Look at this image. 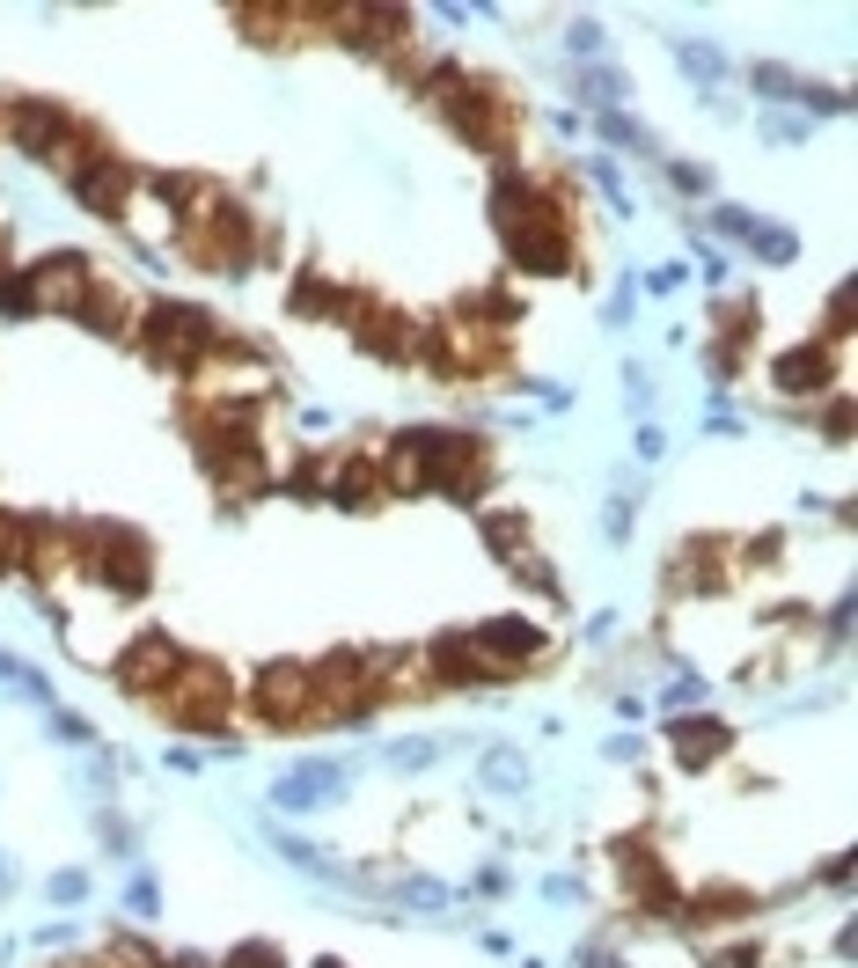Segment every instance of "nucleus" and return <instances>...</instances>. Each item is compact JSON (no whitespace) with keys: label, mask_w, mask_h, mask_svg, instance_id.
<instances>
[{"label":"nucleus","mask_w":858,"mask_h":968,"mask_svg":"<svg viewBox=\"0 0 858 968\" xmlns=\"http://www.w3.org/2000/svg\"><path fill=\"white\" fill-rule=\"evenodd\" d=\"M140 323H147V352H155L162 368H184V374H198L213 352H221V338H228L206 309H192V301H155Z\"/></svg>","instance_id":"1"},{"label":"nucleus","mask_w":858,"mask_h":968,"mask_svg":"<svg viewBox=\"0 0 858 968\" xmlns=\"http://www.w3.org/2000/svg\"><path fill=\"white\" fill-rule=\"evenodd\" d=\"M470 646L485 653V661H499L507 675H521L528 661H544V646H550V638L536 632L528 616H491V624H477V632H470Z\"/></svg>","instance_id":"2"},{"label":"nucleus","mask_w":858,"mask_h":968,"mask_svg":"<svg viewBox=\"0 0 858 968\" xmlns=\"http://www.w3.org/2000/svg\"><path fill=\"white\" fill-rule=\"evenodd\" d=\"M712 221H719V235H734V243H741V250H755L763 264H792V257H800V235H792V228H778V221H763V213L719 206Z\"/></svg>","instance_id":"3"},{"label":"nucleus","mask_w":858,"mask_h":968,"mask_svg":"<svg viewBox=\"0 0 858 968\" xmlns=\"http://www.w3.org/2000/svg\"><path fill=\"white\" fill-rule=\"evenodd\" d=\"M331 792H345V763L315 756V763H301V771H286L280 785H272V808H286V814H309V808H323Z\"/></svg>","instance_id":"4"},{"label":"nucleus","mask_w":858,"mask_h":968,"mask_svg":"<svg viewBox=\"0 0 858 968\" xmlns=\"http://www.w3.org/2000/svg\"><path fill=\"white\" fill-rule=\"evenodd\" d=\"M250 697H257V720H272V726L309 720V668H264Z\"/></svg>","instance_id":"5"},{"label":"nucleus","mask_w":858,"mask_h":968,"mask_svg":"<svg viewBox=\"0 0 858 968\" xmlns=\"http://www.w3.org/2000/svg\"><path fill=\"white\" fill-rule=\"evenodd\" d=\"M667 749H675V763L704 771V763H719L727 749H734V726L727 720H675L667 726Z\"/></svg>","instance_id":"6"},{"label":"nucleus","mask_w":858,"mask_h":968,"mask_svg":"<svg viewBox=\"0 0 858 968\" xmlns=\"http://www.w3.org/2000/svg\"><path fill=\"white\" fill-rule=\"evenodd\" d=\"M771 382L786 389V397H822L829 382H837V360H829L822 345H800V352H786L771 368Z\"/></svg>","instance_id":"7"},{"label":"nucleus","mask_w":858,"mask_h":968,"mask_svg":"<svg viewBox=\"0 0 858 968\" xmlns=\"http://www.w3.org/2000/svg\"><path fill=\"white\" fill-rule=\"evenodd\" d=\"M528 785V763L514 756V749H491L485 756V792H499V800H514V792Z\"/></svg>","instance_id":"8"},{"label":"nucleus","mask_w":858,"mask_h":968,"mask_svg":"<svg viewBox=\"0 0 858 968\" xmlns=\"http://www.w3.org/2000/svg\"><path fill=\"white\" fill-rule=\"evenodd\" d=\"M602 133H610V140L624 147V155H661V140H653V133H646L638 118H624V110H602Z\"/></svg>","instance_id":"9"},{"label":"nucleus","mask_w":858,"mask_h":968,"mask_svg":"<svg viewBox=\"0 0 858 968\" xmlns=\"http://www.w3.org/2000/svg\"><path fill=\"white\" fill-rule=\"evenodd\" d=\"M389 763H397V771H426V763H440V741H397Z\"/></svg>","instance_id":"10"},{"label":"nucleus","mask_w":858,"mask_h":968,"mask_svg":"<svg viewBox=\"0 0 858 968\" xmlns=\"http://www.w3.org/2000/svg\"><path fill=\"white\" fill-rule=\"evenodd\" d=\"M675 59H683L698 81H719V52H712V45H675Z\"/></svg>","instance_id":"11"},{"label":"nucleus","mask_w":858,"mask_h":968,"mask_svg":"<svg viewBox=\"0 0 858 968\" xmlns=\"http://www.w3.org/2000/svg\"><path fill=\"white\" fill-rule=\"evenodd\" d=\"M228 961H235V968H286V961H280V947H272V939H250V947H235Z\"/></svg>","instance_id":"12"},{"label":"nucleus","mask_w":858,"mask_h":968,"mask_svg":"<svg viewBox=\"0 0 858 968\" xmlns=\"http://www.w3.org/2000/svg\"><path fill=\"white\" fill-rule=\"evenodd\" d=\"M667 176H675V192H712V169H704V162H667Z\"/></svg>","instance_id":"13"},{"label":"nucleus","mask_w":858,"mask_h":968,"mask_svg":"<svg viewBox=\"0 0 858 968\" xmlns=\"http://www.w3.org/2000/svg\"><path fill=\"white\" fill-rule=\"evenodd\" d=\"M45 888H52V902H81L88 896V873H52Z\"/></svg>","instance_id":"14"},{"label":"nucleus","mask_w":858,"mask_h":968,"mask_svg":"<svg viewBox=\"0 0 858 968\" xmlns=\"http://www.w3.org/2000/svg\"><path fill=\"white\" fill-rule=\"evenodd\" d=\"M125 902H133V910H140V917H155V873H133V896H125Z\"/></svg>","instance_id":"15"},{"label":"nucleus","mask_w":858,"mask_h":968,"mask_svg":"<svg viewBox=\"0 0 858 968\" xmlns=\"http://www.w3.org/2000/svg\"><path fill=\"white\" fill-rule=\"evenodd\" d=\"M683 704H704V683L690 675V683H667V712H683Z\"/></svg>","instance_id":"16"},{"label":"nucleus","mask_w":858,"mask_h":968,"mask_svg":"<svg viewBox=\"0 0 858 968\" xmlns=\"http://www.w3.org/2000/svg\"><path fill=\"white\" fill-rule=\"evenodd\" d=\"M573 52H602V30H595V22H573Z\"/></svg>","instance_id":"17"},{"label":"nucleus","mask_w":858,"mask_h":968,"mask_svg":"<svg viewBox=\"0 0 858 968\" xmlns=\"http://www.w3.org/2000/svg\"><path fill=\"white\" fill-rule=\"evenodd\" d=\"M712 968H755V947H727V954H719Z\"/></svg>","instance_id":"18"},{"label":"nucleus","mask_w":858,"mask_h":968,"mask_svg":"<svg viewBox=\"0 0 858 968\" xmlns=\"http://www.w3.org/2000/svg\"><path fill=\"white\" fill-rule=\"evenodd\" d=\"M579 968H624V961H616L610 947H587V954H579Z\"/></svg>","instance_id":"19"},{"label":"nucleus","mask_w":858,"mask_h":968,"mask_svg":"<svg viewBox=\"0 0 858 968\" xmlns=\"http://www.w3.org/2000/svg\"><path fill=\"white\" fill-rule=\"evenodd\" d=\"M8 888H16V866H8V859H0V896H8Z\"/></svg>","instance_id":"20"},{"label":"nucleus","mask_w":858,"mask_h":968,"mask_svg":"<svg viewBox=\"0 0 858 968\" xmlns=\"http://www.w3.org/2000/svg\"><path fill=\"white\" fill-rule=\"evenodd\" d=\"M323 968H345V961H323Z\"/></svg>","instance_id":"21"}]
</instances>
